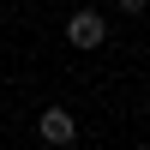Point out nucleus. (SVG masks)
I'll return each instance as SVG.
<instances>
[{
  "mask_svg": "<svg viewBox=\"0 0 150 150\" xmlns=\"http://www.w3.org/2000/svg\"><path fill=\"white\" fill-rule=\"evenodd\" d=\"M36 132H42L48 144H72V138H78V120H72L66 108H42V120H36Z\"/></svg>",
  "mask_w": 150,
  "mask_h": 150,
  "instance_id": "obj_2",
  "label": "nucleus"
},
{
  "mask_svg": "<svg viewBox=\"0 0 150 150\" xmlns=\"http://www.w3.org/2000/svg\"><path fill=\"white\" fill-rule=\"evenodd\" d=\"M66 42H72V48H102V42H108L102 12H90V6H84V12H72V18H66Z\"/></svg>",
  "mask_w": 150,
  "mask_h": 150,
  "instance_id": "obj_1",
  "label": "nucleus"
},
{
  "mask_svg": "<svg viewBox=\"0 0 150 150\" xmlns=\"http://www.w3.org/2000/svg\"><path fill=\"white\" fill-rule=\"evenodd\" d=\"M150 6V0H120V12H144Z\"/></svg>",
  "mask_w": 150,
  "mask_h": 150,
  "instance_id": "obj_3",
  "label": "nucleus"
}]
</instances>
